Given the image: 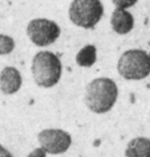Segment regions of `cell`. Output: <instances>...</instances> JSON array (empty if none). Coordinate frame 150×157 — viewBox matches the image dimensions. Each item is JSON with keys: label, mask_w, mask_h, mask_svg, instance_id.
I'll return each mask as SVG.
<instances>
[{"label": "cell", "mask_w": 150, "mask_h": 157, "mask_svg": "<svg viewBox=\"0 0 150 157\" xmlns=\"http://www.w3.org/2000/svg\"><path fill=\"white\" fill-rule=\"evenodd\" d=\"M117 97L118 88L115 82L107 77H100L87 84L84 102L94 113L104 114L112 109Z\"/></svg>", "instance_id": "cell-1"}, {"label": "cell", "mask_w": 150, "mask_h": 157, "mask_svg": "<svg viewBox=\"0 0 150 157\" xmlns=\"http://www.w3.org/2000/svg\"><path fill=\"white\" fill-rule=\"evenodd\" d=\"M97 61V48L93 44H87L81 48L76 55V63L78 66L89 68L92 67Z\"/></svg>", "instance_id": "cell-10"}, {"label": "cell", "mask_w": 150, "mask_h": 157, "mask_svg": "<svg viewBox=\"0 0 150 157\" xmlns=\"http://www.w3.org/2000/svg\"><path fill=\"white\" fill-rule=\"evenodd\" d=\"M38 142L40 147L46 153L59 155L65 153L71 146L72 139L68 132L59 128L43 129L38 134Z\"/></svg>", "instance_id": "cell-6"}, {"label": "cell", "mask_w": 150, "mask_h": 157, "mask_svg": "<svg viewBox=\"0 0 150 157\" xmlns=\"http://www.w3.org/2000/svg\"><path fill=\"white\" fill-rule=\"evenodd\" d=\"M0 157H13V156L7 149H5L2 145H0Z\"/></svg>", "instance_id": "cell-14"}, {"label": "cell", "mask_w": 150, "mask_h": 157, "mask_svg": "<svg viewBox=\"0 0 150 157\" xmlns=\"http://www.w3.org/2000/svg\"><path fill=\"white\" fill-rule=\"evenodd\" d=\"M61 28L54 21L48 19H34L27 26V35L35 45L44 47L57 41Z\"/></svg>", "instance_id": "cell-5"}, {"label": "cell", "mask_w": 150, "mask_h": 157, "mask_svg": "<svg viewBox=\"0 0 150 157\" xmlns=\"http://www.w3.org/2000/svg\"><path fill=\"white\" fill-rule=\"evenodd\" d=\"M14 49V40L8 35L0 34V56L10 55Z\"/></svg>", "instance_id": "cell-11"}, {"label": "cell", "mask_w": 150, "mask_h": 157, "mask_svg": "<svg viewBox=\"0 0 150 157\" xmlns=\"http://www.w3.org/2000/svg\"><path fill=\"white\" fill-rule=\"evenodd\" d=\"M22 86V76L13 67H5L0 72V90L5 94H13Z\"/></svg>", "instance_id": "cell-7"}, {"label": "cell", "mask_w": 150, "mask_h": 157, "mask_svg": "<svg viewBox=\"0 0 150 157\" xmlns=\"http://www.w3.org/2000/svg\"><path fill=\"white\" fill-rule=\"evenodd\" d=\"M46 154L48 153H46L41 147H39V148H36V149H34L32 152L29 153L28 157H46Z\"/></svg>", "instance_id": "cell-13"}, {"label": "cell", "mask_w": 150, "mask_h": 157, "mask_svg": "<svg viewBox=\"0 0 150 157\" xmlns=\"http://www.w3.org/2000/svg\"><path fill=\"white\" fill-rule=\"evenodd\" d=\"M134 17L131 13L123 8H115L111 16V27L119 35H125L133 30Z\"/></svg>", "instance_id": "cell-8"}, {"label": "cell", "mask_w": 150, "mask_h": 157, "mask_svg": "<svg viewBox=\"0 0 150 157\" xmlns=\"http://www.w3.org/2000/svg\"><path fill=\"white\" fill-rule=\"evenodd\" d=\"M113 4L115 5L117 8H123V10H128V8L132 7L133 5L137 3L138 0H111Z\"/></svg>", "instance_id": "cell-12"}, {"label": "cell", "mask_w": 150, "mask_h": 157, "mask_svg": "<svg viewBox=\"0 0 150 157\" xmlns=\"http://www.w3.org/2000/svg\"><path fill=\"white\" fill-rule=\"evenodd\" d=\"M104 7L100 0H73L69 7V17L77 27L92 29L100 22Z\"/></svg>", "instance_id": "cell-4"}, {"label": "cell", "mask_w": 150, "mask_h": 157, "mask_svg": "<svg viewBox=\"0 0 150 157\" xmlns=\"http://www.w3.org/2000/svg\"><path fill=\"white\" fill-rule=\"evenodd\" d=\"M32 76L40 87H52L62 75V63L54 52L43 50L37 52L32 61Z\"/></svg>", "instance_id": "cell-2"}, {"label": "cell", "mask_w": 150, "mask_h": 157, "mask_svg": "<svg viewBox=\"0 0 150 157\" xmlns=\"http://www.w3.org/2000/svg\"><path fill=\"white\" fill-rule=\"evenodd\" d=\"M125 157H150V139L138 137L128 144Z\"/></svg>", "instance_id": "cell-9"}, {"label": "cell", "mask_w": 150, "mask_h": 157, "mask_svg": "<svg viewBox=\"0 0 150 157\" xmlns=\"http://www.w3.org/2000/svg\"><path fill=\"white\" fill-rule=\"evenodd\" d=\"M117 71L126 80H141L150 74V55L142 49L126 50L119 58Z\"/></svg>", "instance_id": "cell-3"}]
</instances>
